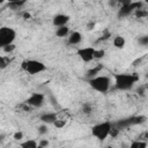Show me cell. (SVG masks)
I'll return each instance as SVG.
<instances>
[{"label": "cell", "instance_id": "14", "mask_svg": "<svg viewBox=\"0 0 148 148\" xmlns=\"http://www.w3.org/2000/svg\"><path fill=\"white\" fill-rule=\"evenodd\" d=\"M102 68H103V66H102V65H97L96 67H94V68L89 69V71L87 72V74H86L87 79H88V80H90V79H92V77L97 76V75L99 74V71H101Z\"/></svg>", "mask_w": 148, "mask_h": 148}, {"label": "cell", "instance_id": "23", "mask_svg": "<svg viewBox=\"0 0 148 148\" xmlns=\"http://www.w3.org/2000/svg\"><path fill=\"white\" fill-rule=\"evenodd\" d=\"M47 126L45 125V124H43V125H40L39 127H38V133L40 134V135H44V134H46L47 133Z\"/></svg>", "mask_w": 148, "mask_h": 148}, {"label": "cell", "instance_id": "6", "mask_svg": "<svg viewBox=\"0 0 148 148\" xmlns=\"http://www.w3.org/2000/svg\"><path fill=\"white\" fill-rule=\"evenodd\" d=\"M120 3H121V6H120V9L118 10L119 17H126V16L131 15L132 13H134L136 9H140L142 6L141 1H131V0L121 1Z\"/></svg>", "mask_w": 148, "mask_h": 148}, {"label": "cell", "instance_id": "22", "mask_svg": "<svg viewBox=\"0 0 148 148\" xmlns=\"http://www.w3.org/2000/svg\"><path fill=\"white\" fill-rule=\"evenodd\" d=\"M15 49H16L15 44H10V45H7V46H5L2 50H3L6 53H12V52H13Z\"/></svg>", "mask_w": 148, "mask_h": 148}, {"label": "cell", "instance_id": "4", "mask_svg": "<svg viewBox=\"0 0 148 148\" xmlns=\"http://www.w3.org/2000/svg\"><path fill=\"white\" fill-rule=\"evenodd\" d=\"M112 123L111 121H102L91 127V135L98 141H104L111 132Z\"/></svg>", "mask_w": 148, "mask_h": 148}, {"label": "cell", "instance_id": "28", "mask_svg": "<svg viewBox=\"0 0 148 148\" xmlns=\"http://www.w3.org/2000/svg\"><path fill=\"white\" fill-rule=\"evenodd\" d=\"M22 16H23V18H24V20H29V18L31 17L30 13H28V12H24V13L22 14Z\"/></svg>", "mask_w": 148, "mask_h": 148}, {"label": "cell", "instance_id": "11", "mask_svg": "<svg viewBox=\"0 0 148 148\" xmlns=\"http://www.w3.org/2000/svg\"><path fill=\"white\" fill-rule=\"evenodd\" d=\"M67 38H68V44H71V45H77L82 40V34L80 31H72L68 35Z\"/></svg>", "mask_w": 148, "mask_h": 148}, {"label": "cell", "instance_id": "7", "mask_svg": "<svg viewBox=\"0 0 148 148\" xmlns=\"http://www.w3.org/2000/svg\"><path fill=\"white\" fill-rule=\"evenodd\" d=\"M45 102V96L40 92H32L25 101L24 103L28 105V106H31V108H40Z\"/></svg>", "mask_w": 148, "mask_h": 148}, {"label": "cell", "instance_id": "19", "mask_svg": "<svg viewBox=\"0 0 148 148\" xmlns=\"http://www.w3.org/2000/svg\"><path fill=\"white\" fill-rule=\"evenodd\" d=\"M105 56V51L99 49V50H95V54H94V59H102Z\"/></svg>", "mask_w": 148, "mask_h": 148}, {"label": "cell", "instance_id": "27", "mask_svg": "<svg viewBox=\"0 0 148 148\" xmlns=\"http://www.w3.org/2000/svg\"><path fill=\"white\" fill-rule=\"evenodd\" d=\"M82 112H84V113L89 114V113L91 112V108H90V105H88V104L83 105V108H82Z\"/></svg>", "mask_w": 148, "mask_h": 148}, {"label": "cell", "instance_id": "12", "mask_svg": "<svg viewBox=\"0 0 148 148\" xmlns=\"http://www.w3.org/2000/svg\"><path fill=\"white\" fill-rule=\"evenodd\" d=\"M20 148H43L38 146V142L34 139H28L25 141H22L20 143Z\"/></svg>", "mask_w": 148, "mask_h": 148}, {"label": "cell", "instance_id": "2", "mask_svg": "<svg viewBox=\"0 0 148 148\" xmlns=\"http://www.w3.org/2000/svg\"><path fill=\"white\" fill-rule=\"evenodd\" d=\"M21 68L29 75H37L46 71V65L36 59H25L21 62Z\"/></svg>", "mask_w": 148, "mask_h": 148}, {"label": "cell", "instance_id": "20", "mask_svg": "<svg viewBox=\"0 0 148 148\" xmlns=\"http://www.w3.org/2000/svg\"><path fill=\"white\" fill-rule=\"evenodd\" d=\"M138 43L141 46H147L148 45V36H141V37H139Z\"/></svg>", "mask_w": 148, "mask_h": 148}, {"label": "cell", "instance_id": "8", "mask_svg": "<svg viewBox=\"0 0 148 148\" xmlns=\"http://www.w3.org/2000/svg\"><path fill=\"white\" fill-rule=\"evenodd\" d=\"M95 47L92 46H86V47H81L76 51L77 57L83 61V62H90L94 60V54H95Z\"/></svg>", "mask_w": 148, "mask_h": 148}, {"label": "cell", "instance_id": "3", "mask_svg": "<svg viewBox=\"0 0 148 148\" xmlns=\"http://www.w3.org/2000/svg\"><path fill=\"white\" fill-rule=\"evenodd\" d=\"M88 83L92 90L101 92V94L108 92V90L110 89V86H111L110 79L105 75H97V76L88 80Z\"/></svg>", "mask_w": 148, "mask_h": 148}, {"label": "cell", "instance_id": "21", "mask_svg": "<svg viewBox=\"0 0 148 148\" xmlns=\"http://www.w3.org/2000/svg\"><path fill=\"white\" fill-rule=\"evenodd\" d=\"M7 66H8V60L5 57L0 56V69H5Z\"/></svg>", "mask_w": 148, "mask_h": 148}, {"label": "cell", "instance_id": "25", "mask_svg": "<svg viewBox=\"0 0 148 148\" xmlns=\"http://www.w3.org/2000/svg\"><path fill=\"white\" fill-rule=\"evenodd\" d=\"M65 123H66L65 120H59V119H57V120L54 121V124H53V125H54L56 127H58V128H61V127L65 125Z\"/></svg>", "mask_w": 148, "mask_h": 148}, {"label": "cell", "instance_id": "17", "mask_svg": "<svg viewBox=\"0 0 148 148\" xmlns=\"http://www.w3.org/2000/svg\"><path fill=\"white\" fill-rule=\"evenodd\" d=\"M130 148H147L146 140H133L130 145Z\"/></svg>", "mask_w": 148, "mask_h": 148}, {"label": "cell", "instance_id": "5", "mask_svg": "<svg viewBox=\"0 0 148 148\" xmlns=\"http://www.w3.org/2000/svg\"><path fill=\"white\" fill-rule=\"evenodd\" d=\"M16 38V31L10 27H0V47L3 49L7 45L14 44Z\"/></svg>", "mask_w": 148, "mask_h": 148}, {"label": "cell", "instance_id": "18", "mask_svg": "<svg viewBox=\"0 0 148 148\" xmlns=\"http://www.w3.org/2000/svg\"><path fill=\"white\" fill-rule=\"evenodd\" d=\"M134 14H135L136 17L141 18V17H146V16L148 15V12L145 10V9H142V8H140V9H136V10L134 12Z\"/></svg>", "mask_w": 148, "mask_h": 148}, {"label": "cell", "instance_id": "24", "mask_svg": "<svg viewBox=\"0 0 148 148\" xmlns=\"http://www.w3.org/2000/svg\"><path fill=\"white\" fill-rule=\"evenodd\" d=\"M13 138H14L15 140H17V141H18V140H22V139H23V133H22L21 131H17V132L14 133Z\"/></svg>", "mask_w": 148, "mask_h": 148}, {"label": "cell", "instance_id": "29", "mask_svg": "<svg viewBox=\"0 0 148 148\" xmlns=\"http://www.w3.org/2000/svg\"><path fill=\"white\" fill-rule=\"evenodd\" d=\"M2 2H3V1H2V0H0V5H1V3H2Z\"/></svg>", "mask_w": 148, "mask_h": 148}, {"label": "cell", "instance_id": "1", "mask_svg": "<svg viewBox=\"0 0 148 148\" xmlns=\"http://www.w3.org/2000/svg\"><path fill=\"white\" fill-rule=\"evenodd\" d=\"M139 77L134 74L130 73H121V74H116L114 75V88L121 91L131 90L134 84L138 82Z\"/></svg>", "mask_w": 148, "mask_h": 148}, {"label": "cell", "instance_id": "15", "mask_svg": "<svg viewBox=\"0 0 148 148\" xmlns=\"http://www.w3.org/2000/svg\"><path fill=\"white\" fill-rule=\"evenodd\" d=\"M68 35H69V28L67 25L59 27L56 29V36L57 37H67Z\"/></svg>", "mask_w": 148, "mask_h": 148}, {"label": "cell", "instance_id": "16", "mask_svg": "<svg viewBox=\"0 0 148 148\" xmlns=\"http://www.w3.org/2000/svg\"><path fill=\"white\" fill-rule=\"evenodd\" d=\"M25 5V1H23V0H15V1H9L8 2V7L10 8V9H13V10H16V9H20L22 6H24Z\"/></svg>", "mask_w": 148, "mask_h": 148}, {"label": "cell", "instance_id": "9", "mask_svg": "<svg viewBox=\"0 0 148 148\" xmlns=\"http://www.w3.org/2000/svg\"><path fill=\"white\" fill-rule=\"evenodd\" d=\"M69 15L67 14H57L53 16L52 18V24L53 27L56 28H59V27H65L67 25V23L69 22Z\"/></svg>", "mask_w": 148, "mask_h": 148}, {"label": "cell", "instance_id": "10", "mask_svg": "<svg viewBox=\"0 0 148 148\" xmlns=\"http://www.w3.org/2000/svg\"><path fill=\"white\" fill-rule=\"evenodd\" d=\"M40 121L45 125H49V124H54V121L58 119V114L56 112H45L43 113L40 117H39Z\"/></svg>", "mask_w": 148, "mask_h": 148}, {"label": "cell", "instance_id": "13", "mask_svg": "<svg viewBox=\"0 0 148 148\" xmlns=\"http://www.w3.org/2000/svg\"><path fill=\"white\" fill-rule=\"evenodd\" d=\"M125 44H126V40H125V38L121 35H117L113 38V46L116 49H124Z\"/></svg>", "mask_w": 148, "mask_h": 148}, {"label": "cell", "instance_id": "26", "mask_svg": "<svg viewBox=\"0 0 148 148\" xmlns=\"http://www.w3.org/2000/svg\"><path fill=\"white\" fill-rule=\"evenodd\" d=\"M50 145V142H49V140H40L39 142H38V146H40V147H43V148H46L47 146Z\"/></svg>", "mask_w": 148, "mask_h": 148}]
</instances>
